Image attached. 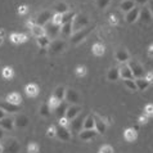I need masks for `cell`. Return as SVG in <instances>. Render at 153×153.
I'll return each mask as SVG.
<instances>
[{"label":"cell","mask_w":153,"mask_h":153,"mask_svg":"<svg viewBox=\"0 0 153 153\" xmlns=\"http://www.w3.org/2000/svg\"><path fill=\"white\" fill-rule=\"evenodd\" d=\"M91 30H94V26H88V27H85L82 30H80V31H77V32H74L72 33V37H71L72 44L77 45L81 41H84L89 36V33L91 32Z\"/></svg>","instance_id":"6da1fadb"},{"label":"cell","mask_w":153,"mask_h":153,"mask_svg":"<svg viewBox=\"0 0 153 153\" xmlns=\"http://www.w3.org/2000/svg\"><path fill=\"white\" fill-rule=\"evenodd\" d=\"M88 26H89V17L85 14H76L75 19L72 21V30H74V32H77Z\"/></svg>","instance_id":"7a4b0ae2"},{"label":"cell","mask_w":153,"mask_h":153,"mask_svg":"<svg viewBox=\"0 0 153 153\" xmlns=\"http://www.w3.org/2000/svg\"><path fill=\"white\" fill-rule=\"evenodd\" d=\"M21 152V144L18 140L14 138L7 139L3 144V153H19Z\"/></svg>","instance_id":"3957f363"},{"label":"cell","mask_w":153,"mask_h":153,"mask_svg":"<svg viewBox=\"0 0 153 153\" xmlns=\"http://www.w3.org/2000/svg\"><path fill=\"white\" fill-rule=\"evenodd\" d=\"M44 30H45V35L49 37V39H56V37L61 33V26L59 25H56V23H53L52 21L50 22H48L44 26Z\"/></svg>","instance_id":"277c9868"},{"label":"cell","mask_w":153,"mask_h":153,"mask_svg":"<svg viewBox=\"0 0 153 153\" xmlns=\"http://www.w3.org/2000/svg\"><path fill=\"white\" fill-rule=\"evenodd\" d=\"M127 66L130 67L131 72H133V76L135 79H140V77H144V75H146V71H144V67L140 65L138 61H129L127 63Z\"/></svg>","instance_id":"5b68a950"},{"label":"cell","mask_w":153,"mask_h":153,"mask_svg":"<svg viewBox=\"0 0 153 153\" xmlns=\"http://www.w3.org/2000/svg\"><path fill=\"white\" fill-rule=\"evenodd\" d=\"M52 17H53V16H52V12H50V10H44V12H41V13H39V16L36 17L35 25L44 27L46 23L52 21Z\"/></svg>","instance_id":"8992f818"},{"label":"cell","mask_w":153,"mask_h":153,"mask_svg":"<svg viewBox=\"0 0 153 153\" xmlns=\"http://www.w3.org/2000/svg\"><path fill=\"white\" fill-rule=\"evenodd\" d=\"M84 120L85 118L82 117V114L80 113L77 117H75L72 121H70L71 131H74V133H80V131L84 129Z\"/></svg>","instance_id":"52a82bcc"},{"label":"cell","mask_w":153,"mask_h":153,"mask_svg":"<svg viewBox=\"0 0 153 153\" xmlns=\"http://www.w3.org/2000/svg\"><path fill=\"white\" fill-rule=\"evenodd\" d=\"M56 137H57L58 139L63 140V142H67V140L71 139V131L68 130V127L58 125V126L56 127Z\"/></svg>","instance_id":"ba28073f"},{"label":"cell","mask_w":153,"mask_h":153,"mask_svg":"<svg viewBox=\"0 0 153 153\" xmlns=\"http://www.w3.org/2000/svg\"><path fill=\"white\" fill-rule=\"evenodd\" d=\"M82 111V108L80 107V105L77 104H72V105H68V108H67V111H66V118L68 121H72L75 117H77L80 113H81Z\"/></svg>","instance_id":"9c48e42d"},{"label":"cell","mask_w":153,"mask_h":153,"mask_svg":"<svg viewBox=\"0 0 153 153\" xmlns=\"http://www.w3.org/2000/svg\"><path fill=\"white\" fill-rule=\"evenodd\" d=\"M0 108H1L5 113H17V112L21 111V105L12 104V103H9V102H7V100L0 102Z\"/></svg>","instance_id":"30bf717a"},{"label":"cell","mask_w":153,"mask_h":153,"mask_svg":"<svg viewBox=\"0 0 153 153\" xmlns=\"http://www.w3.org/2000/svg\"><path fill=\"white\" fill-rule=\"evenodd\" d=\"M118 72H120V77L122 80H131V79H134L133 72H131L130 67L127 66V63H122V65L118 67Z\"/></svg>","instance_id":"8fae6325"},{"label":"cell","mask_w":153,"mask_h":153,"mask_svg":"<svg viewBox=\"0 0 153 153\" xmlns=\"http://www.w3.org/2000/svg\"><path fill=\"white\" fill-rule=\"evenodd\" d=\"M67 103H72V104H77L80 100V95L79 93L74 90V89H66V98Z\"/></svg>","instance_id":"7c38bea8"},{"label":"cell","mask_w":153,"mask_h":153,"mask_svg":"<svg viewBox=\"0 0 153 153\" xmlns=\"http://www.w3.org/2000/svg\"><path fill=\"white\" fill-rule=\"evenodd\" d=\"M0 127L4 131H10L14 129V118H12L10 116H5L4 118L0 120Z\"/></svg>","instance_id":"4fadbf2b"},{"label":"cell","mask_w":153,"mask_h":153,"mask_svg":"<svg viewBox=\"0 0 153 153\" xmlns=\"http://www.w3.org/2000/svg\"><path fill=\"white\" fill-rule=\"evenodd\" d=\"M114 57H116L117 62H120V63H126V62H129V59H130V54H129V52H127L126 49L118 48V49L116 50V53H114Z\"/></svg>","instance_id":"5bb4252c"},{"label":"cell","mask_w":153,"mask_h":153,"mask_svg":"<svg viewBox=\"0 0 153 153\" xmlns=\"http://www.w3.org/2000/svg\"><path fill=\"white\" fill-rule=\"evenodd\" d=\"M65 48H66V42L63 40H54L49 45V50L52 53H61L65 50Z\"/></svg>","instance_id":"9a60e30c"},{"label":"cell","mask_w":153,"mask_h":153,"mask_svg":"<svg viewBox=\"0 0 153 153\" xmlns=\"http://www.w3.org/2000/svg\"><path fill=\"white\" fill-rule=\"evenodd\" d=\"M94 121H95V131L98 134H104L105 130H107V122L99 116H97V114H94Z\"/></svg>","instance_id":"2e32d148"},{"label":"cell","mask_w":153,"mask_h":153,"mask_svg":"<svg viewBox=\"0 0 153 153\" xmlns=\"http://www.w3.org/2000/svg\"><path fill=\"white\" fill-rule=\"evenodd\" d=\"M152 18H153V16L151 13L149 8L148 7L140 8V12H139V19L140 21H143V22H146V23H149L152 21Z\"/></svg>","instance_id":"e0dca14e"},{"label":"cell","mask_w":153,"mask_h":153,"mask_svg":"<svg viewBox=\"0 0 153 153\" xmlns=\"http://www.w3.org/2000/svg\"><path fill=\"white\" fill-rule=\"evenodd\" d=\"M139 12H140V8H138V7H134L130 12H127L126 13V22L127 23L137 22L139 19Z\"/></svg>","instance_id":"ac0fdd59"},{"label":"cell","mask_w":153,"mask_h":153,"mask_svg":"<svg viewBox=\"0 0 153 153\" xmlns=\"http://www.w3.org/2000/svg\"><path fill=\"white\" fill-rule=\"evenodd\" d=\"M28 125V117L26 114H18L16 118H14V127H18V129H23Z\"/></svg>","instance_id":"d6986e66"},{"label":"cell","mask_w":153,"mask_h":153,"mask_svg":"<svg viewBox=\"0 0 153 153\" xmlns=\"http://www.w3.org/2000/svg\"><path fill=\"white\" fill-rule=\"evenodd\" d=\"M98 135V133L95 131V129H93V130H81L80 131V134H79V137H80V139L81 140H91V139H94L95 137Z\"/></svg>","instance_id":"ffe728a7"},{"label":"cell","mask_w":153,"mask_h":153,"mask_svg":"<svg viewBox=\"0 0 153 153\" xmlns=\"http://www.w3.org/2000/svg\"><path fill=\"white\" fill-rule=\"evenodd\" d=\"M25 91H26V94L27 97L30 98H35L39 95V86H37L36 84H28L26 88H25Z\"/></svg>","instance_id":"44dd1931"},{"label":"cell","mask_w":153,"mask_h":153,"mask_svg":"<svg viewBox=\"0 0 153 153\" xmlns=\"http://www.w3.org/2000/svg\"><path fill=\"white\" fill-rule=\"evenodd\" d=\"M124 138L126 142H134L135 139L138 138V133H137V129H134V127H129V129H126L124 131Z\"/></svg>","instance_id":"7402d4cb"},{"label":"cell","mask_w":153,"mask_h":153,"mask_svg":"<svg viewBox=\"0 0 153 153\" xmlns=\"http://www.w3.org/2000/svg\"><path fill=\"white\" fill-rule=\"evenodd\" d=\"M67 108H68V103H67V102H61L58 107L54 109V113H56V116H57L58 118H62V117L66 116Z\"/></svg>","instance_id":"603a6c76"},{"label":"cell","mask_w":153,"mask_h":153,"mask_svg":"<svg viewBox=\"0 0 153 153\" xmlns=\"http://www.w3.org/2000/svg\"><path fill=\"white\" fill-rule=\"evenodd\" d=\"M7 102H9L12 104H17V105H21V102H22V97L18 93H10V94L7 95Z\"/></svg>","instance_id":"cb8c5ba5"},{"label":"cell","mask_w":153,"mask_h":153,"mask_svg":"<svg viewBox=\"0 0 153 153\" xmlns=\"http://www.w3.org/2000/svg\"><path fill=\"white\" fill-rule=\"evenodd\" d=\"M10 41L14 42V44H22V42H26L27 41V36L25 33H18V32H14L10 35Z\"/></svg>","instance_id":"d4e9b609"},{"label":"cell","mask_w":153,"mask_h":153,"mask_svg":"<svg viewBox=\"0 0 153 153\" xmlns=\"http://www.w3.org/2000/svg\"><path fill=\"white\" fill-rule=\"evenodd\" d=\"M91 50H93V54H94V56L102 57L105 52V46L102 44V42H95V44L91 46Z\"/></svg>","instance_id":"484cf974"},{"label":"cell","mask_w":153,"mask_h":153,"mask_svg":"<svg viewBox=\"0 0 153 153\" xmlns=\"http://www.w3.org/2000/svg\"><path fill=\"white\" fill-rule=\"evenodd\" d=\"M84 129L85 130H93V129H95L94 114H89V116L84 120Z\"/></svg>","instance_id":"4316f807"},{"label":"cell","mask_w":153,"mask_h":153,"mask_svg":"<svg viewBox=\"0 0 153 153\" xmlns=\"http://www.w3.org/2000/svg\"><path fill=\"white\" fill-rule=\"evenodd\" d=\"M134 7H137V5H135L134 0H125V1H121V4H120V9L122 12H125V13L130 12Z\"/></svg>","instance_id":"83f0119b"},{"label":"cell","mask_w":153,"mask_h":153,"mask_svg":"<svg viewBox=\"0 0 153 153\" xmlns=\"http://www.w3.org/2000/svg\"><path fill=\"white\" fill-rule=\"evenodd\" d=\"M54 12L58 14H65L68 12V5L65 1H58L56 5H54Z\"/></svg>","instance_id":"f1b7e54d"},{"label":"cell","mask_w":153,"mask_h":153,"mask_svg":"<svg viewBox=\"0 0 153 153\" xmlns=\"http://www.w3.org/2000/svg\"><path fill=\"white\" fill-rule=\"evenodd\" d=\"M53 97L56 98V99H58L59 102H63L65 98H66V88L65 86H58L56 90H54Z\"/></svg>","instance_id":"f546056e"},{"label":"cell","mask_w":153,"mask_h":153,"mask_svg":"<svg viewBox=\"0 0 153 153\" xmlns=\"http://www.w3.org/2000/svg\"><path fill=\"white\" fill-rule=\"evenodd\" d=\"M107 79L109 81H117L120 79V72H118V67H112L109 68L108 74H107Z\"/></svg>","instance_id":"4dcf8cb0"},{"label":"cell","mask_w":153,"mask_h":153,"mask_svg":"<svg viewBox=\"0 0 153 153\" xmlns=\"http://www.w3.org/2000/svg\"><path fill=\"white\" fill-rule=\"evenodd\" d=\"M61 33L65 37H68V36H72L74 33V30H72V22L70 23H65L61 26Z\"/></svg>","instance_id":"1f68e13d"},{"label":"cell","mask_w":153,"mask_h":153,"mask_svg":"<svg viewBox=\"0 0 153 153\" xmlns=\"http://www.w3.org/2000/svg\"><path fill=\"white\" fill-rule=\"evenodd\" d=\"M135 84H137V88H138V90H142L144 91L146 89L149 88V82L147 81L144 77H140V79H135Z\"/></svg>","instance_id":"d6a6232c"},{"label":"cell","mask_w":153,"mask_h":153,"mask_svg":"<svg viewBox=\"0 0 153 153\" xmlns=\"http://www.w3.org/2000/svg\"><path fill=\"white\" fill-rule=\"evenodd\" d=\"M36 41H37V45L40 46L41 49H45V48H48V46L50 45V39L46 35H44V36H40V37H37L36 39Z\"/></svg>","instance_id":"836d02e7"},{"label":"cell","mask_w":153,"mask_h":153,"mask_svg":"<svg viewBox=\"0 0 153 153\" xmlns=\"http://www.w3.org/2000/svg\"><path fill=\"white\" fill-rule=\"evenodd\" d=\"M31 32H32V35L36 37H40V36H44L45 35V30L44 27H41V26H37V25H33V26L31 27Z\"/></svg>","instance_id":"e575fe53"},{"label":"cell","mask_w":153,"mask_h":153,"mask_svg":"<svg viewBox=\"0 0 153 153\" xmlns=\"http://www.w3.org/2000/svg\"><path fill=\"white\" fill-rule=\"evenodd\" d=\"M75 17H76V13H75V12H70V10L67 12V13L62 14V25L72 22V21L75 19Z\"/></svg>","instance_id":"d590c367"},{"label":"cell","mask_w":153,"mask_h":153,"mask_svg":"<svg viewBox=\"0 0 153 153\" xmlns=\"http://www.w3.org/2000/svg\"><path fill=\"white\" fill-rule=\"evenodd\" d=\"M1 75H3V77L4 79H12L14 76V71H13V68L12 67H9V66H7V67H4V68L1 70Z\"/></svg>","instance_id":"8d00e7d4"},{"label":"cell","mask_w":153,"mask_h":153,"mask_svg":"<svg viewBox=\"0 0 153 153\" xmlns=\"http://www.w3.org/2000/svg\"><path fill=\"white\" fill-rule=\"evenodd\" d=\"M124 84H125V86L129 89V90H131V91H137L138 90L137 84H135V80L134 79H131V80H124Z\"/></svg>","instance_id":"74e56055"},{"label":"cell","mask_w":153,"mask_h":153,"mask_svg":"<svg viewBox=\"0 0 153 153\" xmlns=\"http://www.w3.org/2000/svg\"><path fill=\"white\" fill-rule=\"evenodd\" d=\"M50 108H49V104L48 103H42L41 104V107H40V114L42 117H48L49 114H50Z\"/></svg>","instance_id":"f35d334b"},{"label":"cell","mask_w":153,"mask_h":153,"mask_svg":"<svg viewBox=\"0 0 153 153\" xmlns=\"http://www.w3.org/2000/svg\"><path fill=\"white\" fill-rule=\"evenodd\" d=\"M39 149H40L39 144L35 143V142L30 143L28 147H27V152H28V153H39Z\"/></svg>","instance_id":"ab89813d"},{"label":"cell","mask_w":153,"mask_h":153,"mask_svg":"<svg viewBox=\"0 0 153 153\" xmlns=\"http://www.w3.org/2000/svg\"><path fill=\"white\" fill-rule=\"evenodd\" d=\"M59 103H61V102H59L58 99H56V98L54 97H50V99H49V108H50V111H54V109H56L58 105H59Z\"/></svg>","instance_id":"60d3db41"},{"label":"cell","mask_w":153,"mask_h":153,"mask_svg":"<svg viewBox=\"0 0 153 153\" xmlns=\"http://www.w3.org/2000/svg\"><path fill=\"white\" fill-rule=\"evenodd\" d=\"M75 72H76V76H79V77H84V76L86 75L88 70H86V67L85 66H77Z\"/></svg>","instance_id":"b9f144b4"},{"label":"cell","mask_w":153,"mask_h":153,"mask_svg":"<svg viewBox=\"0 0 153 153\" xmlns=\"http://www.w3.org/2000/svg\"><path fill=\"white\" fill-rule=\"evenodd\" d=\"M109 3H111V0H97V7L99 8V9H105Z\"/></svg>","instance_id":"7bdbcfd3"},{"label":"cell","mask_w":153,"mask_h":153,"mask_svg":"<svg viewBox=\"0 0 153 153\" xmlns=\"http://www.w3.org/2000/svg\"><path fill=\"white\" fill-rule=\"evenodd\" d=\"M144 114L147 117H153V104H147L144 107Z\"/></svg>","instance_id":"ee69618b"},{"label":"cell","mask_w":153,"mask_h":153,"mask_svg":"<svg viewBox=\"0 0 153 153\" xmlns=\"http://www.w3.org/2000/svg\"><path fill=\"white\" fill-rule=\"evenodd\" d=\"M52 22L56 23V25H59V26H62V14L54 13L53 17H52Z\"/></svg>","instance_id":"f6af8a7d"},{"label":"cell","mask_w":153,"mask_h":153,"mask_svg":"<svg viewBox=\"0 0 153 153\" xmlns=\"http://www.w3.org/2000/svg\"><path fill=\"white\" fill-rule=\"evenodd\" d=\"M100 153H113V148L111 146H108V144H105V146H103L100 148Z\"/></svg>","instance_id":"bcb514c9"},{"label":"cell","mask_w":153,"mask_h":153,"mask_svg":"<svg viewBox=\"0 0 153 153\" xmlns=\"http://www.w3.org/2000/svg\"><path fill=\"white\" fill-rule=\"evenodd\" d=\"M46 135H48L49 138H54V137H56V127L50 126L48 129V131H46Z\"/></svg>","instance_id":"7dc6e473"},{"label":"cell","mask_w":153,"mask_h":153,"mask_svg":"<svg viewBox=\"0 0 153 153\" xmlns=\"http://www.w3.org/2000/svg\"><path fill=\"white\" fill-rule=\"evenodd\" d=\"M144 79H146L149 84H152V82H153V71L146 72V75H144Z\"/></svg>","instance_id":"c3c4849f"},{"label":"cell","mask_w":153,"mask_h":153,"mask_svg":"<svg viewBox=\"0 0 153 153\" xmlns=\"http://www.w3.org/2000/svg\"><path fill=\"white\" fill-rule=\"evenodd\" d=\"M27 12H28V8H27V5H21V7L18 8V13H19L21 16L26 14Z\"/></svg>","instance_id":"681fc988"},{"label":"cell","mask_w":153,"mask_h":153,"mask_svg":"<svg viewBox=\"0 0 153 153\" xmlns=\"http://www.w3.org/2000/svg\"><path fill=\"white\" fill-rule=\"evenodd\" d=\"M59 125H61V126H66V127H67V125H70V121L67 120L66 117H62V118H59Z\"/></svg>","instance_id":"f907efd6"},{"label":"cell","mask_w":153,"mask_h":153,"mask_svg":"<svg viewBox=\"0 0 153 153\" xmlns=\"http://www.w3.org/2000/svg\"><path fill=\"white\" fill-rule=\"evenodd\" d=\"M4 37H5V31H4L3 28H0V45L3 44V41H4Z\"/></svg>","instance_id":"816d5d0a"},{"label":"cell","mask_w":153,"mask_h":153,"mask_svg":"<svg viewBox=\"0 0 153 153\" xmlns=\"http://www.w3.org/2000/svg\"><path fill=\"white\" fill-rule=\"evenodd\" d=\"M148 121V117L144 114V116H140L139 117V124H146V122Z\"/></svg>","instance_id":"f5cc1de1"},{"label":"cell","mask_w":153,"mask_h":153,"mask_svg":"<svg viewBox=\"0 0 153 153\" xmlns=\"http://www.w3.org/2000/svg\"><path fill=\"white\" fill-rule=\"evenodd\" d=\"M137 4H140V5H146V4L149 1V0H134Z\"/></svg>","instance_id":"db71d44e"},{"label":"cell","mask_w":153,"mask_h":153,"mask_svg":"<svg viewBox=\"0 0 153 153\" xmlns=\"http://www.w3.org/2000/svg\"><path fill=\"white\" fill-rule=\"evenodd\" d=\"M148 56H149L151 58H153V44L149 45V48H148Z\"/></svg>","instance_id":"11a10c76"},{"label":"cell","mask_w":153,"mask_h":153,"mask_svg":"<svg viewBox=\"0 0 153 153\" xmlns=\"http://www.w3.org/2000/svg\"><path fill=\"white\" fill-rule=\"evenodd\" d=\"M149 5H148V8H149V10H151V13H152V16H153V0H149Z\"/></svg>","instance_id":"9f6ffc18"},{"label":"cell","mask_w":153,"mask_h":153,"mask_svg":"<svg viewBox=\"0 0 153 153\" xmlns=\"http://www.w3.org/2000/svg\"><path fill=\"white\" fill-rule=\"evenodd\" d=\"M111 23H112V25H117V18H116V16H111Z\"/></svg>","instance_id":"6f0895ef"},{"label":"cell","mask_w":153,"mask_h":153,"mask_svg":"<svg viewBox=\"0 0 153 153\" xmlns=\"http://www.w3.org/2000/svg\"><path fill=\"white\" fill-rule=\"evenodd\" d=\"M5 116H7V113H5V112H4V111H3V109H1V108H0V120H1V118H4V117H5Z\"/></svg>","instance_id":"680465c9"},{"label":"cell","mask_w":153,"mask_h":153,"mask_svg":"<svg viewBox=\"0 0 153 153\" xmlns=\"http://www.w3.org/2000/svg\"><path fill=\"white\" fill-rule=\"evenodd\" d=\"M4 134H5V133H4V130L1 129V127H0V142H1V140L4 139Z\"/></svg>","instance_id":"91938a15"},{"label":"cell","mask_w":153,"mask_h":153,"mask_svg":"<svg viewBox=\"0 0 153 153\" xmlns=\"http://www.w3.org/2000/svg\"><path fill=\"white\" fill-rule=\"evenodd\" d=\"M0 153H3V144H0Z\"/></svg>","instance_id":"94428289"},{"label":"cell","mask_w":153,"mask_h":153,"mask_svg":"<svg viewBox=\"0 0 153 153\" xmlns=\"http://www.w3.org/2000/svg\"><path fill=\"white\" fill-rule=\"evenodd\" d=\"M118 1H125V0H118Z\"/></svg>","instance_id":"6125c7cd"},{"label":"cell","mask_w":153,"mask_h":153,"mask_svg":"<svg viewBox=\"0 0 153 153\" xmlns=\"http://www.w3.org/2000/svg\"><path fill=\"white\" fill-rule=\"evenodd\" d=\"M99 153H100V152H99Z\"/></svg>","instance_id":"be15d7a7"}]
</instances>
